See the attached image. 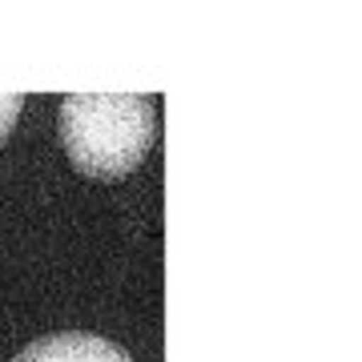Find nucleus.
I'll return each instance as SVG.
<instances>
[{"label": "nucleus", "instance_id": "7ed1b4c3", "mask_svg": "<svg viewBox=\"0 0 362 362\" xmlns=\"http://www.w3.org/2000/svg\"><path fill=\"white\" fill-rule=\"evenodd\" d=\"M21 109H25V97H21V93H13V97L4 93V97H0V145L13 137L16 121H21Z\"/></svg>", "mask_w": 362, "mask_h": 362}, {"label": "nucleus", "instance_id": "f257e3e1", "mask_svg": "<svg viewBox=\"0 0 362 362\" xmlns=\"http://www.w3.org/2000/svg\"><path fill=\"white\" fill-rule=\"evenodd\" d=\"M61 149L85 177H125L157 141V101L137 93H81L57 113Z\"/></svg>", "mask_w": 362, "mask_h": 362}, {"label": "nucleus", "instance_id": "f03ea898", "mask_svg": "<svg viewBox=\"0 0 362 362\" xmlns=\"http://www.w3.org/2000/svg\"><path fill=\"white\" fill-rule=\"evenodd\" d=\"M13 362H133V358L101 334L57 330V334H45L37 342H28Z\"/></svg>", "mask_w": 362, "mask_h": 362}]
</instances>
